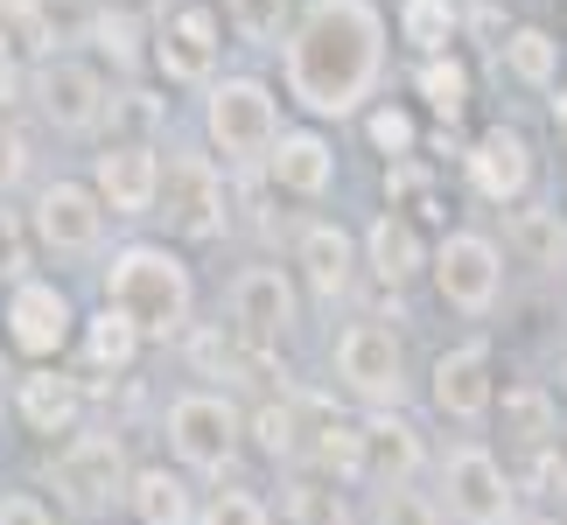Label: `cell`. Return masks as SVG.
<instances>
[{"instance_id":"obj_26","label":"cell","mask_w":567,"mask_h":525,"mask_svg":"<svg viewBox=\"0 0 567 525\" xmlns=\"http://www.w3.org/2000/svg\"><path fill=\"white\" fill-rule=\"evenodd\" d=\"M497 428H505V442H518V449H554V434H560V400L547 385H505L497 392Z\"/></svg>"},{"instance_id":"obj_12","label":"cell","mask_w":567,"mask_h":525,"mask_svg":"<svg viewBox=\"0 0 567 525\" xmlns=\"http://www.w3.org/2000/svg\"><path fill=\"white\" fill-rule=\"evenodd\" d=\"M29 99H35V113L50 120L56 134H92V126H105L113 84H105V71L84 63V56H42L29 71Z\"/></svg>"},{"instance_id":"obj_50","label":"cell","mask_w":567,"mask_h":525,"mask_svg":"<svg viewBox=\"0 0 567 525\" xmlns=\"http://www.w3.org/2000/svg\"><path fill=\"white\" fill-rule=\"evenodd\" d=\"M288 8H301V0H288Z\"/></svg>"},{"instance_id":"obj_7","label":"cell","mask_w":567,"mask_h":525,"mask_svg":"<svg viewBox=\"0 0 567 525\" xmlns=\"http://www.w3.org/2000/svg\"><path fill=\"white\" fill-rule=\"evenodd\" d=\"M427 280H434V295H442L455 316H491L497 288H505V253H497L491 231L455 225V231H442L427 246Z\"/></svg>"},{"instance_id":"obj_16","label":"cell","mask_w":567,"mask_h":525,"mask_svg":"<svg viewBox=\"0 0 567 525\" xmlns=\"http://www.w3.org/2000/svg\"><path fill=\"white\" fill-rule=\"evenodd\" d=\"M231 330L259 343V350H274V343H288L301 330V288H295V274L288 267H246L231 280Z\"/></svg>"},{"instance_id":"obj_20","label":"cell","mask_w":567,"mask_h":525,"mask_svg":"<svg viewBox=\"0 0 567 525\" xmlns=\"http://www.w3.org/2000/svg\"><path fill=\"white\" fill-rule=\"evenodd\" d=\"M267 175H274L280 196L316 204V196H330V183H337V141L322 134V126H280V141L267 155Z\"/></svg>"},{"instance_id":"obj_8","label":"cell","mask_w":567,"mask_h":525,"mask_svg":"<svg viewBox=\"0 0 567 525\" xmlns=\"http://www.w3.org/2000/svg\"><path fill=\"white\" fill-rule=\"evenodd\" d=\"M147 63L196 92V84H217V63H225V14L210 8V0H183V8H168L155 29H147Z\"/></svg>"},{"instance_id":"obj_45","label":"cell","mask_w":567,"mask_h":525,"mask_svg":"<svg viewBox=\"0 0 567 525\" xmlns=\"http://www.w3.org/2000/svg\"><path fill=\"white\" fill-rule=\"evenodd\" d=\"M463 29H470V35H491V50H497V42H505V35H512V21H505V14H497V8H476V14L463 21Z\"/></svg>"},{"instance_id":"obj_25","label":"cell","mask_w":567,"mask_h":525,"mask_svg":"<svg viewBox=\"0 0 567 525\" xmlns=\"http://www.w3.org/2000/svg\"><path fill=\"white\" fill-rule=\"evenodd\" d=\"M126 512H134V525H196V491L183 470L141 463L134 484H126Z\"/></svg>"},{"instance_id":"obj_27","label":"cell","mask_w":567,"mask_h":525,"mask_svg":"<svg viewBox=\"0 0 567 525\" xmlns=\"http://www.w3.org/2000/svg\"><path fill=\"white\" fill-rule=\"evenodd\" d=\"M141 350H147V337L120 309H105V301H99L92 316H78V358H84V371H134Z\"/></svg>"},{"instance_id":"obj_49","label":"cell","mask_w":567,"mask_h":525,"mask_svg":"<svg viewBox=\"0 0 567 525\" xmlns=\"http://www.w3.org/2000/svg\"><path fill=\"white\" fill-rule=\"evenodd\" d=\"M92 525H120V518H92Z\"/></svg>"},{"instance_id":"obj_35","label":"cell","mask_w":567,"mask_h":525,"mask_svg":"<svg viewBox=\"0 0 567 525\" xmlns=\"http://www.w3.org/2000/svg\"><path fill=\"white\" fill-rule=\"evenodd\" d=\"M385 196H392V210L406 217V225H421V217H442V196H434V175L421 162H392L385 168Z\"/></svg>"},{"instance_id":"obj_13","label":"cell","mask_w":567,"mask_h":525,"mask_svg":"<svg viewBox=\"0 0 567 525\" xmlns=\"http://www.w3.org/2000/svg\"><path fill=\"white\" fill-rule=\"evenodd\" d=\"M427 406L442 413V421H455V428L491 421V406H497V358H491V343H449L442 358L427 364Z\"/></svg>"},{"instance_id":"obj_29","label":"cell","mask_w":567,"mask_h":525,"mask_svg":"<svg viewBox=\"0 0 567 525\" xmlns=\"http://www.w3.org/2000/svg\"><path fill=\"white\" fill-rule=\"evenodd\" d=\"M147 29H155L147 14L113 8V0H105V8H92V21H84V42H92L113 71H141V63H147Z\"/></svg>"},{"instance_id":"obj_33","label":"cell","mask_w":567,"mask_h":525,"mask_svg":"<svg viewBox=\"0 0 567 525\" xmlns=\"http://www.w3.org/2000/svg\"><path fill=\"white\" fill-rule=\"evenodd\" d=\"M364 141H372V155L406 162L413 147H421V120H413V105H400V99H372L364 105Z\"/></svg>"},{"instance_id":"obj_46","label":"cell","mask_w":567,"mask_h":525,"mask_svg":"<svg viewBox=\"0 0 567 525\" xmlns=\"http://www.w3.org/2000/svg\"><path fill=\"white\" fill-rule=\"evenodd\" d=\"M554 92H560V99H554V120L567 126V84H554Z\"/></svg>"},{"instance_id":"obj_4","label":"cell","mask_w":567,"mask_h":525,"mask_svg":"<svg viewBox=\"0 0 567 525\" xmlns=\"http://www.w3.org/2000/svg\"><path fill=\"white\" fill-rule=\"evenodd\" d=\"M204 141L217 168H252L280 141V99L267 78H217L204 84Z\"/></svg>"},{"instance_id":"obj_11","label":"cell","mask_w":567,"mask_h":525,"mask_svg":"<svg viewBox=\"0 0 567 525\" xmlns=\"http://www.w3.org/2000/svg\"><path fill=\"white\" fill-rule=\"evenodd\" d=\"M434 505L463 525H518V484L484 442H455L442 455V497Z\"/></svg>"},{"instance_id":"obj_19","label":"cell","mask_w":567,"mask_h":525,"mask_svg":"<svg viewBox=\"0 0 567 525\" xmlns=\"http://www.w3.org/2000/svg\"><path fill=\"white\" fill-rule=\"evenodd\" d=\"M295 267H301V280H309V295H322V301H343L358 288V231L351 225H337V217H316V225H301L295 231Z\"/></svg>"},{"instance_id":"obj_31","label":"cell","mask_w":567,"mask_h":525,"mask_svg":"<svg viewBox=\"0 0 567 525\" xmlns=\"http://www.w3.org/2000/svg\"><path fill=\"white\" fill-rule=\"evenodd\" d=\"M392 29H400V42L413 56H449L455 35H463V8L455 0H400Z\"/></svg>"},{"instance_id":"obj_40","label":"cell","mask_w":567,"mask_h":525,"mask_svg":"<svg viewBox=\"0 0 567 525\" xmlns=\"http://www.w3.org/2000/svg\"><path fill=\"white\" fill-rule=\"evenodd\" d=\"M288 518L295 525H343V505H337V491L316 476V484H295L288 491Z\"/></svg>"},{"instance_id":"obj_37","label":"cell","mask_w":567,"mask_h":525,"mask_svg":"<svg viewBox=\"0 0 567 525\" xmlns=\"http://www.w3.org/2000/svg\"><path fill=\"white\" fill-rule=\"evenodd\" d=\"M35 274V231H29V210H14L8 196H0V280H29Z\"/></svg>"},{"instance_id":"obj_3","label":"cell","mask_w":567,"mask_h":525,"mask_svg":"<svg viewBox=\"0 0 567 525\" xmlns=\"http://www.w3.org/2000/svg\"><path fill=\"white\" fill-rule=\"evenodd\" d=\"M162 434H168V455H176L183 476H204V484H225L246 455V413H238L231 392H210V385H189L168 400L162 413Z\"/></svg>"},{"instance_id":"obj_36","label":"cell","mask_w":567,"mask_h":525,"mask_svg":"<svg viewBox=\"0 0 567 525\" xmlns=\"http://www.w3.org/2000/svg\"><path fill=\"white\" fill-rule=\"evenodd\" d=\"M196 525H274V505L246 484H217L204 505H196Z\"/></svg>"},{"instance_id":"obj_43","label":"cell","mask_w":567,"mask_h":525,"mask_svg":"<svg viewBox=\"0 0 567 525\" xmlns=\"http://www.w3.org/2000/svg\"><path fill=\"white\" fill-rule=\"evenodd\" d=\"M14 29H42V0H0V35H14Z\"/></svg>"},{"instance_id":"obj_24","label":"cell","mask_w":567,"mask_h":525,"mask_svg":"<svg viewBox=\"0 0 567 525\" xmlns=\"http://www.w3.org/2000/svg\"><path fill=\"white\" fill-rule=\"evenodd\" d=\"M505 246H512L518 267H533V274H567V217H560V204H512Z\"/></svg>"},{"instance_id":"obj_9","label":"cell","mask_w":567,"mask_h":525,"mask_svg":"<svg viewBox=\"0 0 567 525\" xmlns=\"http://www.w3.org/2000/svg\"><path fill=\"white\" fill-rule=\"evenodd\" d=\"M168 231L183 238V246H210V238H225L231 225V189H225V168L210 155H168L162 162V204Z\"/></svg>"},{"instance_id":"obj_41","label":"cell","mask_w":567,"mask_h":525,"mask_svg":"<svg viewBox=\"0 0 567 525\" xmlns=\"http://www.w3.org/2000/svg\"><path fill=\"white\" fill-rule=\"evenodd\" d=\"M21 175H29V134H21L8 113H0V196H8Z\"/></svg>"},{"instance_id":"obj_15","label":"cell","mask_w":567,"mask_h":525,"mask_svg":"<svg viewBox=\"0 0 567 525\" xmlns=\"http://www.w3.org/2000/svg\"><path fill=\"white\" fill-rule=\"evenodd\" d=\"M92 196L105 217H155L162 204V147L155 141H105L92 155Z\"/></svg>"},{"instance_id":"obj_21","label":"cell","mask_w":567,"mask_h":525,"mask_svg":"<svg viewBox=\"0 0 567 525\" xmlns=\"http://www.w3.org/2000/svg\"><path fill=\"white\" fill-rule=\"evenodd\" d=\"M358 259L372 267V280L379 288H413V280L427 274V238H421V225H406L400 210H379L372 225H364V238H358Z\"/></svg>"},{"instance_id":"obj_14","label":"cell","mask_w":567,"mask_h":525,"mask_svg":"<svg viewBox=\"0 0 567 525\" xmlns=\"http://www.w3.org/2000/svg\"><path fill=\"white\" fill-rule=\"evenodd\" d=\"M29 231H35V246H50V253H63V259H84V253L105 246V204L92 196V183H71V175H56V183L35 189Z\"/></svg>"},{"instance_id":"obj_28","label":"cell","mask_w":567,"mask_h":525,"mask_svg":"<svg viewBox=\"0 0 567 525\" xmlns=\"http://www.w3.org/2000/svg\"><path fill=\"white\" fill-rule=\"evenodd\" d=\"M470 92H476V78H470V63L455 56V50H449V56H421V63H413V99H421L442 126H455V120L470 113Z\"/></svg>"},{"instance_id":"obj_23","label":"cell","mask_w":567,"mask_h":525,"mask_svg":"<svg viewBox=\"0 0 567 525\" xmlns=\"http://www.w3.org/2000/svg\"><path fill=\"white\" fill-rule=\"evenodd\" d=\"M301 463H309L322 484H364V421H351V413H316V421H301Z\"/></svg>"},{"instance_id":"obj_6","label":"cell","mask_w":567,"mask_h":525,"mask_svg":"<svg viewBox=\"0 0 567 525\" xmlns=\"http://www.w3.org/2000/svg\"><path fill=\"white\" fill-rule=\"evenodd\" d=\"M330 371H337V385L351 392V400L364 413H385V406H400L406 400V350L400 337L385 330V322H343L337 343H330Z\"/></svg>"},{"instance_id":"obj_44","label":"cell","mask_w":567,"mask_h":525,"mask_svg":"<svg viewBox=\"0 0 567 525\" xmlns=\"http://www.w3.org/2000/svg\"><path fill=\"white\" fill-rule=\"evenodd\" d=\"M21 84H29V71H21V56H14V42H8V35H0V105H8V99L21 92Z\"/></svg>"},{"instance_id":"obj_1","label":"cell","mask_w":567,"mask_h":525,"mask_svg":"<svg viewBox=\"0 0 567 525\" xmlns=\"http://www.w3.org/2000/svg\"><path fill=\"white\" fill-rule=\"evenodd\" d=\"M392 21L379 0H301L288 35H280V84L288 99L322 120H358L385 84Z\"/></svg>"},{"instance_id":"obj_38","label":"cell","mask_w":567,"mask_h":525,"mask_svg":"<svg viewBox=\"0 0 567 525\" xmlns=\"http://www.w3.org/2000/svg\"><path fill=\"white\" fill-rule=\"evenodd\" d=\"M105 126H113V141H155L162 99H155V92H120V99H105Z\"/></svg>"},{"instance_id":"obj_2","label":"cell","mask_w":567,"mask_h":525,"mask_svg":"<svg viewBox=\"0 0 567 525\" xmlns=\"http://www.w3.org/2000/svg\"><path fill=\"white\" fill-rule=\"evenodd\" d=\"M99 288H105V309H120L147 343L189 337V322H196V274L168 238H126V246H113L99 267Z\"/></svg>"},{"instance_id":"obj_42","label":"cell","mask_w":567,"mask_h":525,"mask_svg":"<svg viewBox=\"0 0 567 525\" xmlns=\"http://www.w3.org/2000/svg\"><path fill=\"white\" fill-rule=\"evenodd\" d=\"M0 525H56L42 491H0Z\"/></svg>"},{"instance_id":"obj_10","label":"cell","mask_w":567,"mask_h":525,"mask_svg":"<svg viewBox=\"0 0 567 525\" xmlns=\"http://www.w3.org/2000/svg\"><path fill=\"white\" fill-rule=\"evenodd\" d=\"M0 337H8L14 358H29V364H56L63 350L78 343V309H71V295L56 288V280H14L8 301H0Z\"/></svg>"},{"instance_id":"obj_17","label":"cell","mask_w":567,"mask_h":525,"mask_svg":"<svg viewBox=\"0 0 567 525\" xmlns=\"http://www.w3.org/2000/svg\"><path fill=\"white\" fill-rule=\"evenodd\" d=\"M463 175H470V189L484 196V204H526V189H533V175H539V155H533V141L518 134V126H484V134L470 141V155H463Z\"/></svg>"},{"instance_id":"obj_18","label":"cell","mask_w":567,"mask_h":525,"mask_svg":"<svg viewBox=\"0 0 567 525\" xmlns=\"http://www.w3.org/2000/svg\"><path fill=\"white\" fill-rule=\"evenodd\" d=\"M14 421L29 434H42V442L78 434V421H84V379H71L63 364H29L14 379Z\"/></svg>"},{"instance_id":"obj_5","label":"cell","mask_w":567,"mask_h":525,"mask_svg":"<svg viewBox=\"0 0 567 525\" xmlns=\"http://www.w3.org/2000/svg\"><path fill=\"white\" fill-rule=\"evenodd\" d=\"M50 484H56V505H71L84 518H105L113 505H126V484H134L126 442H120L113 428H78L71 442L56 449Z\"/></svg>"},{"instance_id":"obj_39","label":"cell","mask_w":567,"mask_h":525,"mask_svg":"<svg viewBox=\"0 0 567 525\" xmlns=\"http://www.w3.org/2000/svg\"><path fill=\"white\" fill-rule=\"evenodd\" d=\"M379 525H442V505L413 484H379V505H372Z\"/></svg>"},{"instance_id":"obj_22","label":"cell","mask_w":567,"mask_h":525,"mask_svg":"<svg viewBox=\"0 0 567 525\" xmlns=\"http://www.w3.org/2000/svg\"><path fill=\"white\" fill-rule=\"evenodd\" d=\"M427 470V442H421V428L406 421L400 406H385V413H364V484H413V476Z\"/></svg>"},{"instance_id":"obj_48","label":"cell","mask_w":567,"mask_h":525,"mask_svg":"<svg viewBox=\"0 0 567 525\" xmlns=\"http://www.w3.org/2000/svg\"><path fill=\"white\" fill-rule=\"evenodd\" d=\"M560 392H567V358H560Z\"/></svg>"},{"instance_id":"obj_34","label":"cell","mask_w":567,"mask_h":525,"mask_svg":"<svg viewBox=\"0 0 567 525\" xmlns=\"http://www.w3.org/2000/svg\"><path fill=\"white\" fill-rule=\"evenodd\" d=\"M225 29L252 50H280L288 35V0H225Z\"/></svg>"},{"instance_id":"obj_32","label":"cell","mask_w":567,"mask_h":525,"mask_svg":"<svg viewBox=\"0 0 567 525\" xmlns=\"http://www.w3.org/2000/svg\"><path fill=\"white\" fill-rule=\"evenodd\" d=\"M246 442L267 455V463H301V406L280 392V400L246 413Z\"/></svg>"},{"instance_id":"obj_47","label":"cell","mask_w":567,"mask_h":525,"mask_svg":"<svg viewBox=\"0 0 567 525\" xmlns=\"http://www.w3.org/2000/svg\"><path fill=\"white\" fill-rule=\"evenodd\" d=\"M518 525H560V518H518Z\"/></svg>"},{"instance_id":"obj_30","label":"cell","mask_w":567,"mask_h":525,"mask_svg":"<svg viewBox=\"0 0 567 525\" xmlns=\"http://www.w3.org/2000/svg\"><path fill=\"white\" fill-rule=\"evenodd\" d=\"M497 63H505L518 84H533V92H554L560 84V35L539 29V21H518V29L497 42Z\"/></svg>"}]
</instances>
